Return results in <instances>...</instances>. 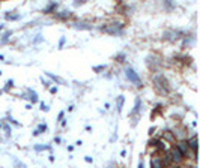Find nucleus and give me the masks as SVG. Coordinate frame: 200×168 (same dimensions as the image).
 Listing matches in <instances>:
<instances>
[{
  "mask_svg": "<svg viewBox=\"0 0 200 168\" xmlns=\"http://www.w3.org/2000/svg\"><path fill=\"white\" fill-rule=\"evenodd\" d=\"M122 27H124L122 23H112V24H109V26H104L101 30L106 32V33H110V35H116V33H121Z\"/></svg>",
  "mask_w": 200,
  "mask_h": 168,
  "instance_id": "f257e3e1",
  "label": "nucleus"
},
{
  "mask_svg": "<svg viewBox=\"0 0 200 168\" xmlns=\"http://www.w3.org/2000/svg\"><path fill=\"white\" fill-rule=\"evenodd\" d=\"M125 74H127L128 80H131V81H133V83H136V84H140V77L136 74V71H133L131 68H128V69L125 71Z\"/></svg>",
  "mask_w": 200,
  "mask_h": 168,
  "instance_id": "f03ea898",
  "label": "nucleus"
},
{
  "mask_svg": "<svg viewBox=\"0 0 200 168\" xmlns=\"http://www.w3.org/2000/svg\"><path fill=\"white\" fill-rule=\"evenodd\" d=\"M172 159L176 161V162H179V161L182 159V153H181L179 149H173V150H172Z\"/></svg>",
  "mask_w": 200,
  "mask_h": 168,
  "instance_id": "7ed1b4c3",
  "label": "nucleus"
},
{
  "mask_svg": "<svg viewBox=\"0 0 200 168\" xmlns=\"http://www.w3.org/2000/svg\"><path fill=\"white\" fill-rule=\"evenodd\" d=\"M178 149L181 150V153H182V155H185V153H187V149H188V144H187L185 141H181V143H179V146H178Z\"/></svg>",
  "mask_w": 200,
  "mask_h": 168,
  "instance_id": "20e7f679",
  "label": "nucleus"
},
{
  "mask_svg": "<svg viewBox=\"0 0 200 168\" xmlns=\"http://www.w3.org/2000/svg\"><path fill=\"white\" fill-rule=\"evenodd\" d=\"M47 75H48L50 78H53L54 81H59L60 84H66V83H65V81H63V80H62L60 77H56V75H53V74H50V72H47Z\"/></svg>",
  "mask_w": 200,
  "mask_h": 168,
  "instance_id": "39448f33",
  "label": "nucleus"
},
{
  "mask_svg": "<svg viewBox=\"0 0 200 168\" xmlns=\"http://www.w3.org/2000/svg\"><path fill=\"white\" fill-rule=\"evenodd\" d=\"M124 101H125V98H124V96H119V98H118V111H122Z\"/></svg>",
  "mask_w": 200,
  "mask_h": 168,
  "instance_id": "423d86ee",
  "label": "nucleus"
},
{
  "mask_svg": "<svg viewBox=\"0 0 200 168\" xmlns=\"http://www.w3.org/2000/svg\"><path fill=\"white\" fill-rule=\"evenodd\" d=\"M190 146H191V147H193V150L197 153V138H196V137H194V138L190 141Z\"/></svg>",
  "mask_w": 200,
  "mask_h": 168,
  "instance_id": "0eeeda50",
  "label": "nucleus"
},
{
  "mask_svg": "<svg viewBox=\"0 0 200 168\" xmlns=\"http://www.w3.org/2000/svg\"><path fill=\"white\" fill-rule=\"evenodd\" d=\"M151 164H152V167H157V168L163 165V162H161L160 159H152V162H151Z\"/></svg>",
  "mask_w": 200,
  "mask_h": 168,
  "instance_id": "6e6552de",
  "label": "nucleus"
},
{
  "mask_svg": "<svg viewBox=\"0 0 200 168\" xmlns=\"http://www.w3.org/2000/svg\"><path fill=\"white\" fill-rule=\"evenodd\" d=\"M30 99H32V102H36L38 101V96H36L35 92H30Z\"/></svg>",
  "mask_w": 200,
  "mask_h": 168,
  "instance_id": "1a4fd4ad",
  "label": "nucleus"
},
{
  "mask_svg": "<svg viewBox=\"0 0 200 168\" xmlns=\"http://www.w3.org/2000/svg\"><path fill=\"white\" fill-rule=\"evenodd\" d=\"M11 36V32H8V33H5V36H3V39H2V44H5L6 42V39Z\"/></svg>",
  "mask_w": 200,
  "mask_h": 168,
  "instance_id": "9d476101",
  "label": "nucleus"
},
{
  "mask_svg": "<svg viewBox=\"0 0 200 168\" xmlns=\"http://www.w3.org/2000/svg\"><path fill=\"white\" fill-rule=\"evenodd\" d=\"M86 0H75L74 2V6H78V5H81V3H84Z\"/></svg>",
  "mask_w": 200,
  "mask_h": 168,
  "instance_id": "9b49d317",
  "label": "nucleus"
},
{
  "mask_svg": "<svg viewBox=\"0 0 200 168\" xmlns=\"http://www.w3.org/2000/svg\"><path fill=\"white\" fill-rule=\"evenodd\" d=\"M41 110H42V111H48V107L42 104V105H41Z\"/></svg>",
  "mask_w": 200,
  "mask_h": 168,
  "instance_id": "f8f14e48",
  "label": "nucleus"
},
{
  "mask_svg": "<svg viewBox=\"0 0 200 168\" xmlns=\"http://www.w3.org/2000/svg\"><path fill=\"white\" fill-rule=\"evenodd\" d=\"M11 86H12V81H8V84H6V89H9Z\"/></svg>",
  "mask_w": 200,
  "mask_h": 168,
  "instance_id": "ddd939ff",
  "label": "nucleus"
}]
</instances>
